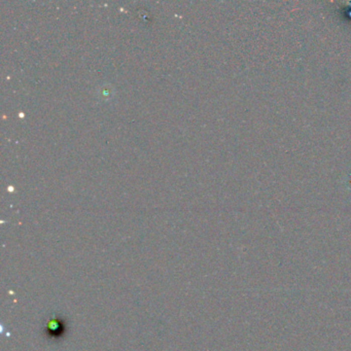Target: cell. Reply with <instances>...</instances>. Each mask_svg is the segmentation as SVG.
Here are the masks:
<instances>
[{
  "instance_id": "cell-1",
  "label": "cell",
  "mask_w": 351,
  "mask_h": 351,
  "mask_svg": "<svg viewBox=\"0 0 351 351\" xmlns=\"http://www.w3.org/2000/svg\"><path fill=\"white\" fill-rule=\"evenodd\" d=\"M65 331V326L64 323L61 320H53L49 323L48 325V333L51 337H55V338H59L60 336L63 335Z\"/></svg>"
}]
</instances>
